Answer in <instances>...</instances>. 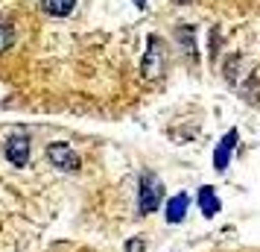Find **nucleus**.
<instances>
[{
    "mask_svg": "<svg viewBox=\"0 0 260 252\" xmlns=\"http://www.w3.org/2000/svg\"><path fill=\"white\" fill-rule=\"evenodd\" d=\"M161 197H164V185L155 179L152 173H143L141 182H138V208H141V214L158 211Z\"/></svg>",
    "mask_w": 260,
    "mask_h": 252,
    "instance_id": "nucleus-1",
    "label": "nucleus"
},
{
    "mask_svg": "<svg viewBox=\"0 0 260 252\" xmlns=\"http://www.w3.org/2000/svg\"><path fill=\"white\" fill-rule=\"evenodd\" d=\"M164 73V44L155 36L146 41V56H143V76L146 79H158Z\"/></svg>",
    "mask_w": 260,
    "mask_h": 252,
    "instance_id": "nucleus-2",
    "label": "nucleus"
},
{
    "mask_svg": "<svg viewBox=\"0 0 260 252\" xmlns=\"http://www.w3.org/2000/svg\"><path fill=\"white\" fill-rule=\"evenodd\" d=\"M47 158L61 170H79V158L68 144H50L47 147Z\"/></svg>",
    "mask_w": 260,
    "mask_h": 252,
    "instance_id": "nucleus-3",
    "label": "nucleus"
},
{
    "mask_svg": "<svg viewBox=\"0 0 260 252\" xmlns=\"http://www.w3.org/2000/svg\"><path fill=\"white\" fill-rule=\"evenodd\" d=\"M6 156H9L12 164L24 167L26 161H29V138H26V135H15V138H9V144H6Z\"/></svg>",
    "mask_w": 260,
    "mask_h": 252,
    "instance_id": "nucleus-4",
    "label": "nucleus"
},
{
    "mask_svg": "<svg viewBox=\"0 0 260 252\" xmlns=\"http://www.w3.org/2000/svg\"><path fill=\"white\" fill-rule=\"evenodd\" d=\"M237 144V129H231V132L225 135L222 141H219V147H216V153H213V167L216 170H225L228 167V161H231V150H234Z\"/></svg>",
    "mask_w": 260,
    "mask_h": 252,
    "instance_id": "nucleus-5",
    "label": "nucleus"
},
{
    "mask_svg": "<svg viewBox=\"0 0 260 252\" xmlns=\"http://www.w3.org/2000/svg\"><path fill=\"white\" fill-rule=\"evenodd\" d=\"M187 205H190L187 193H176V197L170 200V205H167V220H170V223H181L184 214H187Z\"/></svg>",
    "mask_w": 260,
    "mask_h": 252,
    "instance_id": "nucleus-6",
    "label": "nucleus"
},
{
    "mask_svg": "<svg viewBox=\"0 0 260 252\" xmlns=\"http://www.w3.org/2000/svg\"><path fill=\"white\" fill-rule=\"evenodd\" d=\"M199 208L205 217H216L219 214V200H216V191H213L211 185H205L199 191Z\"/></svg>",
    "mask_w": 260,
    "mask_h": 252,
    "instance_id": "nucleus-7",
    "label": "nucleus"
},
{
    "mask_svg": "<svg viewBox=\"0 0 260 252\" xmlns=\"http://www.w3.org/2000/svg\"><path fill=\"white\" fill-rule=\"evenodd\" d=\"M76 6V0H41V9L53 18H64L71 15V9Z\"/></svg>",
    "mask_w": 260,
    "mask_h": 252,
    "instance_id": "nucleus-8",
    "label": "nucleus"
},
{
    "mask_svg": "<svg viewBox=\"0 0 260 252\" xmlns=\"http://www.w3.org/2000/svg\"><path fill=\"white\" fill-rule=\"evenodd\" d=\"M12 44H15V26L9 21H0V53H6Z\"/></svg>",
    "mask_w": 260,
    "mask_h": 252,
    "instance_id": "nucleus-9",
    "label": "nucleus"
},
{
    "mask_svg": "<svg viewBox=\"0 0 260 252\" xmlns=\"http://www.w3.org/2000/svg\"><path fill=\"white\" fill-rule=\"evenodd\" d=\"M184 38V44H187V53L190 56H196V44H193V30L190 26H184V30H178V41Z\"/></svg>",
    "mask_w": 260,
    "mask_h": 252,
    "instance_id": "nucleus-10",
    "label": "nucleus"
},
{
    "mask_svg": "<svg viewBox=\"0 0 260 252\" xmlns=\"http://www.w3.org/2000/svg\"><path fill=\"white\" fill-rule=\"evenodd\" d=\"M126 252H143V240L141 238H132L129 243H126Z\"/></svg>",
    "mask_w": 260,
    "mask_h": 252,
    "instance_id": "nucleus-11",
    "label": "nucleus"
},
{
    "mask_svg": "<svg viewBox=\"0 0 260 252\" xmlns=\"http://www.w3.org/2000/svg\"><path fill=\"white\" fill-rule=\"evenodd\" d=\"M135 6H138V9H146V0H135Z\"/></svg>",
    "mask_w": 260,
    "mask_h": 252,
    "instance_id": "nucleus-12",
    "label": "nucleus"
}]
</instances>
